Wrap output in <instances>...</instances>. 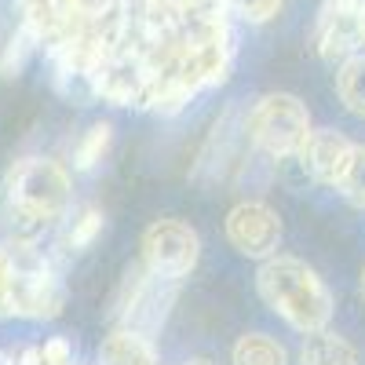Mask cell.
<instances>
[{
    "mask_svg": "<svg viewBox=\"0 0 365 365\" xmlns=\"http://www.w3.org/2000/svg\"><path fill=\"white\" fill-rule=\"evenodd\" d=\"M4 190H8V220L15 241H34L70 212L73 179L66 165L51 158H22L11 165Z\"/></svg>",
    "mask_w": 365,
    "mask_h": 365,
    "instance_id": "6da1fadb",
    "label": "cell"
},
{
    "mask_svg": "<svg viewBox=\"0 0 365 365\" xmlns=\"http://www.w3.org/2000/svg\"><path fill=\"white\" fill-rule=\"evenodd\" d=\"M256 289L267 307L278 318H285L296 332H303V336L318 332V329H329V322H332V307H336L332 292L296 256H285V252L267 256L256 270Z\"/></svg>",
    "mask_w": 365,
    "mask_h": 365,
    "instance_id": "7a4b0ae2",
    "label": "cell"
},
{
    "mask_svg": "<svg viewBox=\"0 0 365 365\" xmlns=\"http://www.w3.org/2000/svg\"><path fill=\"white\" fill-rule=\"evenodd\" d=\"M311 113L296 96L289 91H270L263 96L249 117H245V135L256 150L278 158V161H296L303 143L311 135Z\"/></svg>",
    "mask_w": 365,
    "mask_h": 365,
    "instance_id": "3957f363",
    "label": "cell"
},
{
    "mask_svg": "<svg viewBox=\"0 0 365 365\" xmlns=\"http://www.w3.org/2000/svg\"><path fill=\"white\" fill-rule=\"evenodd\" d=\"M11 278H15V318H58L63 314V285L51 263L34 249V241L8 245Z\"/></svg>",
    "mask_w": 365,
    "mask_h": 365,
    "instance_id": "277c9868",
    "label": "cell"
},
{
    "mask_svg": "<svg viewBox=\"0 0 365 365\" xmlns=\"http://www.w3.org/2000/svg\"><path fill=\"white\" fill-rule=\"evenodd\" d=\"M175 285L168 278H158L150 274L143 263L132 267L120 282V292L113 299V318L125 322V329H135L143 336H154V332L165 325L168 314V303L175 299Z\"/></svg>",
    "mask_w": 365,
    "mask_h": 365,
    "instance_id": "5b68a950",
    "label": "cell"
},
{
    "mask_svg": "<svg viewBox=\"0 0 365 365\" xmlns=\"http://www.w3.org/2000/svg\"><path fill=\"white\" fill-rule=\"evenodd\" d=\"M143 267L158 278L182 282L201 259V237L182 220H154L143 230Z\"/></svg>",
    "mask_w": 365,
    "mask_h": 365,
    "instance_id": "8992f818",
    "label": "cell"
},
{
    "mask_svg": "<svg viewBox=\"0 0 365 365\" xmlns=\"http://www.w3.org/2000/svg\"><path fill=\"white\" fill-rule=\"evenodd\" d=\"M227 241L249 259H267L282 245V220L267 201H241L227 212Z\"/></svg>",
    "mask_w": 365,
    "mask_h": 365,
    "instance_id": "52a82bcc",
    "label": "cell"
},
{
    "mask_svg": "<svg viewBox=\"0 0 365 365\" xmlns=\"http://www.w3.org/2000/svg\"><path fill=\"white\" fill-rule=\"evenodd\" d=\"M361 0H325L314 22V48L325 63H344L347 55L361 51Z\"/></svg>",
    "mask_w": 365,
    "mask_h": 365,
    "instance_id": "ba28073f",
    "label": "cell"
},
{
    "mask_svg": "<svg viewBox=\"0 0 365 365\" xmlns=\"http://www.w3.org/2000/svg\"><path fill=\"white\" fill-rule=\"evenodd\" d=\"M351 154H354V143L332 128H322V132H311L307 143L299 150V168L307 179L322 182V187H340V179L351 165Z\"/></svg>",
    "mask_w": 365,
    "mask_h": 365,
    "instance_id": "9c48e42d",
    "label": "cell"
},
{
    "mask_svg": "<svg viewBox=\"0 0 365 365\" xmlns=\"http://www.w3.org/2000/svg\"><path fill=\"white\" fill-rule=\"evenodd\" d=\"M99 365H158V351L143 332L113 329L99 347Z\"/></svg>",
    "mask_w": 365,
    "mask_h": 365,
    "instance_id": "30bf717a",
    "label": "cell"
},
{
    "mask_svg": "<svg viewBox=\"0 0 365 365\" xmlns=\"http://www.w3.org/2000/svg\"><path fill=\"white\" fill-rule=\"evenodd\" d=\"M299 365H358V351L329 329L307 332L299 347Z\"/></svg>",
    "mask_w": 365,
    "mask_h": 365,
    "instance_id": "8fae6325",
    "label": "cell"
},
{
    "mask_svg": "<svg viewBox=\"0 0 365 365\" xmlns=\"http://www.w3.org/2000/svg\"><path fill=\"white\" fill-rule=\"evenodd\" d=\"M336 96L354 117H365V51H354V55H347L340 63V70H336Z\"/></svg>",
    "mask_w": 365,
    "mask_h": 365,
    "instance_id": "7c38bea8",
    "label": "cell"
},
{
    "mask_svg": "<svg viewBox=\"0 0 365 365\" xmlns=\"http://www.w3.org/2000/svg\"><path fill=\"white\" fill-rule=\"evenodd\" d=\"M234 365H289V354L278 340H270L267 332H245L234 351H230Z\"/></svg>",
    "mask_w": 365,
    "mask_h": 365,
    "instance_id": "4fadbf2b",
    "label": "cell"
},
{
    "mask_svg": "<svg viewBox=\"0 0 365 365\" xmlns=\"http://www.w3.org/2000/svg\"><path fill=\"white\" fill-rule=\"evenodd\" d=\"M110 143H113V125L110 120H96L73 146V168L77 172H91L106 154H110Z\"/></svg>",
    "mask_w": 365,
    "mask_h": 365,
    "instance_id": "5bb4252c",
    "label": "cell"
},
{
    "mask_svg": "<svg viewBox=\"0 0 365 365\" xmlns=\"http://www.w3.org/2000/svg\"><path fill=\"white\" fill-rule=\"evenodd\" d=\"M34 48H37V41L19 26V34H11L4 51H0V77H19L29 63V55H34Z\"/></svg>",
    "mask_w": 365,
    "mask_h": 365,
    "instance_id": "9a60e30c",
    "label": "cell"
},
{
    "mask_svg": "<svg viewBox=\"0 0 365 365\" xmlns=\"http://www.w3.org/2000/svg\"><path fill=\"white\" fill-rule=\"evenodd\" d=\"M103 223H106V216L99 208H84L81 216L70 223V230H66V249L70 252H84L91 241L103 234Z\"/></svg>",
    "mask_w": 365,
    "mask_h": 365,
    "instance_id": "2e32d148",
    "label": "cell"
},
{
    "mask_svg": "<svg viewBox=\"0 0 365 365\" xmlns=\"http://www.w3.org/2000/svg\"><path fill=\"white\" fill-rule=\"evenodd\" d=\"M282 4H285V0H223V8H227L234 19L249 22V26H263V22H270L274 15L282 11Z\"/></svg>",
    "mask_w": 365,
    "mask_h": 365,
    "instance_id": "e0dca14e",
    "label": "cell"
},
{
    "mask_svg": "<svg viewBox=\"0 0 365 365\" xmlns=\"http://www.w3.org/2000/svg\"><path fill=\"white\" fill-rule=\"evenodd\" d=\"M354 208H365V146H354V154H351V165L340 179V187H336Z\"/></svg>",
    "mask_w": 365,
    "mask_h": 365,
    "instance_id": "ac0fdd59",
    "label": "cell"
},
{
    "mask_svg": "<svg viewBox=\"0 0 365 365\" xmlns=\"http://www.w3.org/2000/svg\"><path fill=\"white\" fill-rule=\"evenodd\" d=\"M41 365H73V347L63 336H51L41 347Z\"/></svg>",
    "mask_w": 365,
    "mask_h": 365,
    "instance_id": "d6986e66",
    "label": "cell"
},
{
    "mask_svg": "<svg viewBox=\"0 0 365 365\" xmlns=\"http://www.w3.org/2000/svg\"><path fill=\"white\" fill-rule=\"evenodd\" d=\"M84 4H88V11H91V15H96V11H106L110 4H120V0H84Z\"/></svg>",
    "mask_w": 365,
    "mask_h": 365,
    "instance_id": "ffe728a7",
    "label": "cell"
},
{
    "mask_svg": "<svg viewBox=\"0 0 365 365\" xmlns=\"http://www.w3.org/2000/svg\"><path fill=\"white\" fill-rule=\"evenodd\" d=\"M187 365H216V361H208V358H190Z\"/></svg>",
    "mask_w": 365,
    "mask_h": 365,
    "instance_id": "44dd1931",
    "label": "cell"
},
{
    "mask_svg": "<svg viewBox=\"0 0 365 365\" xmlns=\"http://www.w3.org/2000/svg\"><path fill=\"white\" fill-rule=\"evenodd\" d=\"M358 292H361V299H365V270H361V282H358Z\"/></svg>",
    "mask_w": 365,
    "mask_h": 365,
    "instance_id": "7402d4cb",
    "label": "cell"
},
{
    "mask_svg": "<svg viewBox=\"0 0 365 365\" xmlns=\"http://www.w3.org/2000/svg\"><path fill=\"white\" fill-rule=\"evenodd\" d=\"M361 29H365V0H361Z\"/></svg>",
    "mask_w": 365,
    "mask_h": 365,
    "instance_id": "603a6c76",
    "label": "cell"
},
{
    "mask_svg": "<svg viewBox=\"0 0 365 365\" xmlns=\"http://www.w3.org/2000/svg\"><path fill=\"white\" fill-rule=\"evenodd\" d=\"M175 4H179V8H182V4H190V0H175Z\"/></svg>",
    "mask_w": 365,
    "mask_h": 365,
    "instance_id": "cb8c5ba5",
    "label": "cell"
}]
</instances>
